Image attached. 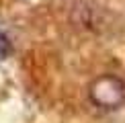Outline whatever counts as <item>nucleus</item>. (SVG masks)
<instances>
[{
    "instance_id": "obj_1",
    "label": "nucleus",
    "mask_w": 125,
    "mask_h": 123,
    "mask_svg": "<svg viewBox=\"0 0 125 123\" xmlns=\"http://www.w3.org/2000/svg\"><path fill=\"white\" fill-rule=\"evenodd\" d=\"M88 96L92 105L105 111H115L125 102V82L115 74H103L90 82Z\"/></svg>"
},
{
    "instance_id": "obj_2",
    "label": "nucleus",
    "mask_w": 125,
    "mask_h": 123,
    "mask_svg": "<svg viewBox=\"0 0 125 123\" xmlns=\"http://www.w3.org/2000/svg\"><path fill=\"white\" fill-rule=\"evenodd\" d=\"M10 51H12V43H10V39L6 37V35L0 31V60H4V58H8L10 55Z\"/></svg>"
}]
</instances>
